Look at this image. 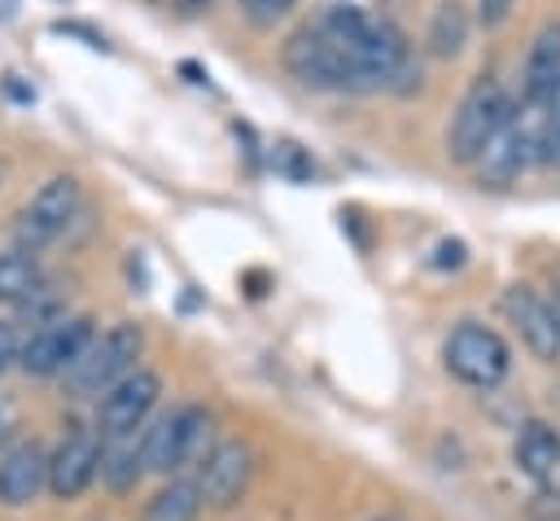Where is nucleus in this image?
<instances>
[{
	"label": "nucleus",
	"mask_w": 560,
	"mask_h": 521,
	"mask_svg": "<svg viewBox=\"0 0 560 521\" xmlns=\"http://www.w3.org/2000/svg\"><path fill=\"white\" fill-rule=\"evenodd\" d=\"M214 416L201 403H179L162 416H149L140 429V464L158 477H179L184 468H197L201 455L214 447Z\"/></svg>",
	"instance_id": "nucleus-1"
},
{
	"label": "nucleus",
	"mask_w": 560,
	"mask_h": 521,
	"mask_svg": "<svg viewBox=\"0 0 560 521\" xmlns=\"http://www.w3.org/2000/svg\"><path fill=\"white\" fill-rule=\"evenodd\" d=\"M512 109H516V101H512V92H508L499 79H477V83L459 96V105H455V114H451V127H446V158H451L455 166H472V162L490 149V140L508 127Z\"/></svg>",
	"instance_id": "nucleus-2"
},
{
	"label": "nucleus",
	"mask_w": 560,
	"mask_h": 521,
	"mask_svg": "<svg viewBox=\"0 0 560 521\" xmlns=\"http://www.w3.org/2000/svg\"><path fill=\"white\" fill-rule=\"evenodd\" d=\"M140 350H144L140 324H114L105 333H92V341L83 346V355L70 363V372L61 381L74 398H101L127 372L140 368Z\"/></svg>",
	"instance_id": "nucleus-3"
},
{
	"label": "nucleus",
	"mask_w": 560,
	"mask_h": 521,
	"mask_svg": "<svg viewBox=\"0 0 560 521\" xmlns=\"http://www.w3.org/2000/svg\"><path fill=\"white\" fill-rule=\"evenodd\" d=\"M442 368L468 390H494L512 372V346L499 328L459 320L442 341Z\"/></svg>",
	"instance_id": "nucleus-4"
},
{
	"label": "nucleus",
	"mask_w": 560,
	"mask_h": 521,
	"mask_svg": "<svg viewBox=\"0 0 560 521\" xmlns=\"http://www.w3.org/2000/svg\"><path fill=\"white\" fill-rule=\"evenodd\" d=\"M284 70L302 88H311V92H354V96L368 92L363 79H359V70L315 26H302V31H293L284 39Z\"/></svg>",
	"instance_id": "nucleus-5"
},
{
	"label": "nucleus",
	"mask_w": 560,
	"mask_h": 521,
	"mask_svg": "<svg viewBox=\"0 0 560 521\" xmlns=\"http://www.w3.org/2000/svg\"><path fill=\"white\" fill-rule=\"evenodd\" d=\"M92 315H52L39 328H31L18 346V368L26 377H66L70 363L92 341Z\"/></svg>",
	"instance_id": "nucleus-6"
},
{
	"label": "nucleus",
	"mask_w": 560,
	"mask_h": 521,
	"mask_svg": "<svg viewBox=\"0 0 560 521\" xmlns=\"http://www.w3.org/2000/svg\"><path fill=\"white\" fill-rule=\"evenodd\" d=\"M79 206H83V193H79V180L74 175H52L18 215L13 223V241L18 250L35 254L44 245H52L74 219H79Z\"/></svg>",
	"instance_id": "nucleus-7"
},
{
	"label": "nucleus",
	"mask_w": 560,
	"mask_h": 521,
	"mask_svg": "<svg viewBox=\"0 0 560 521\" xmlns=\"http://www.w3.org/2000/svg\"><path fill=\"white\" fill-rule=\"evenodd\" d=\"M192 482H197L201 508H210V512L236 508V503L245 499L249 482H254V451H249V442H241V438H219V442L201 455Z\"/></svg>",
	"instance_id": "nucleus-8"
},
{
	"label": "nucleus",
	"mask_w": 560,
	"mask_h": 521,
	"mask_svg": "<svg viewBox=\"0 0 560 521\" xmlns=\"http://www.w3.org/2000/svg\"><path fill=\"white\" fill-rule=\"evenodd\" d=\"M158 398H162V377L153 368L127 372L114 390L96 398V438H136L149 425Z\"/></svg>",
	"instance_id": "nucleus-9"
},
{
	"label": "nucleus",
	"mask_w": 560,
	"mask_h": 521,
	"mask_svg": "<svg viewBox=\"0 0 560 521\" xmlns=\"http://www.w3.org/2000/svg\"><path fill=\"white\" fill-rule=\"evenodd\" d=\"M101 473V438L96 429H70L52 451H48V495L70 503L96 486Z\"/></svg>",
	"instance_id": "nucleus-10"
},
{
	"label": "nucleus",
	"mask_w": 560,
	"mask_h": 521,
	"mask_svg": "<svg viewBox=\"0 0 560 521\" xmlns=\"http://www.w3.org/2000/svg\"><path fill=\"white\" fill-rule=\"evenodd\" d=\"M503 315L521 333L534 359L556 363L560 359V311L529 285H508L503 289Z\"/></svg>",
	"instance_id": "nucleus-11"
},
{
	"label": "nucleus",
	"mask_w": 560,
	"mask_h": 521,
	"mask_svg": "<svg viewBox=\"0 0 560 521\" xmlns=\"http://www.w3.org/2000/svg\"><path fill=\"white\" fill-rule=\"evenodd\" d=\"M48 490V447L35 438L9 442L0 451V508L22 512Z\"/></svg>",
	"instance_id": "nucleus-12"
},
{
	"label": "nucleus",
	"mask_w": 560,
	"mask_h": 521,
	"mask_svg": "<svg viewBox=\"0 0 560 521\" xmlns=\"http://www.w3.org/2000/svg\"><path fill=\"white\" fill-rule=\"evenodd\" d=\"M512 464L529 482H551L560 468V429L547 420H525L512 438Z\"/></svg>",
	"instance_id": "nucleus-13"
},
{
	"label": "nucleus",
	"mask_w": 560,
	"mask_h": 521,
	"mask_svg": "<svg viewBox=\"0 0 560 521\" xmlns=\"http://www.w3.org/2000/svg\"><path fill=\"white\" fill-rule=\"evenodd\" d=\"M560 88V22H547L525 57V101H547Z\"/></svg>",
	"instance_id": "nucleus-14"
},
{
	"label": "nucleus",
	"mask_w": 560,
	"mask_h": 521,
	"mask_svg": "<svg viewBox=\"0 0 560 521\" xmlns=\"http://www.w3.org/2000/svg\"><path fill=\"white\" fill-rule=\"evenodd\" d=\"M140 438V433H136ZM136 438H101V473L96 482L109 495H131L144 482V464H140V442Z\"/></svg>",
	"instance_id": "nucleus-15"
},
{
	"label": "nucleus",
	"mask_w": 560,
	"mask_h": 521,
	"mask_svg": "<svg viewBox=\"0 0 560 521\" xmlns=\"http://www.w3.org/2000/svg\"><path fill=\"white\" fill-rule=\"evenodd\" d=\"M39 298H44V271H39L35 254H26V250L0 254V302L31 311Z\"/></svg>",
	"instance_id": "nucleus-16"
},
{
	"label": "nucleus",
	"mask_w": 560,
	"mask_h": 521,
	"mask_svg": "<svg viewBox=\"0 0 560 521\" xmlns=\"http://www.w3.org/2000/svg\"><path fill=\"white\" fill-rule=\"evenodd\" d=\"M140 521H201L197 482H192V477H166V482L149 495Z\"/></svg>",
	"instance_id": "nucleus-17"
},
{
	"label": "nucleus",
	"mask_w": 560,
	"mask_h": 521,
	"mask_svg": "<svg viewBox=\"0 0 560 521\" xmlns=\"http://www.w3.org/2000/svg\"><path fill=\"white\" fill-rule=\"evenodd\" d=\"M468 31H472V18L459 0H442L433 9V22H429V48L438 57H455L464 44H468Z\"/></svg>",
	"instance_id": "nucleus-18"
},
{
	"label": "nucleus",
	"mask_w": 560,
	"mask_h": 521,
	"mask_svg": "<svg viewBox=\"0 0 560 521\" xmlns=\"http://www.w3.org/2000/svg\"><path fill=\"white\" fill-rule=\"evenodd\" d=\"M538 162L560 166V88L542 101V123H538Z\"/></svg>",
	"instance_id": "nucleus-19"
},
{
	"label": "nucleus",
	"mask_w": 560,
	"mask_h": 521,
	"mask_svg": "<svg viewBox=\"0 0 560 521\" xmlns=\"http://www.w3.org/2000/svg\"><path fill=\"white\" fill-rule=\"evenodd\" d=\"M241 9H245V18H249V22L267 26V22L284 18V13L293 9V0H241Z\"/></svg>",
	"instance_id": "nucleus-20"
},
{
	"label": "nucleus",
	"mask_w": 560,
	"mask_h": 521,
	"mask_svg": "<svg viewBox=\"0 0 560 521\" xmlns=\"http://www.w3.org/2000/svg\"><path fill=\"white\" fill-rule=\"evenodd\" d=\"M512 4H516V0H477V26L499 31V26L512 18Z\"/></svg>",
	"instance_id": "nucleus-21"
},
{
	"label": "nucleus",
	"mask_w": 560,
	"mask_h": 521,
	"mask_svg": "<svg viewBox=\"0 0 560 521\" xmlns=\"http://www.w3.org/2000/svg\"><path fill=\"white\" fill-rule=\"evenodd\" d=\"M18 420H22V416H18V403H13V398L0 390V451H4V447L18 438Z\"/></svg>",
	"instance_id": "nucleus-22"
},
{
	"label": "nucleus",
	"mask_w": 560,
	"mask_h": 521,
	"mask_svg": "<svg viewBox=\"0 0 560 521\" xmlns=\"http://www.w3.org/2000/svg\"><path fill=\"white\" fill-rule=\"evenodd\" d=\"M18 346H22V337H18L13 320H0V372H9L18 363Z\"/></svg>",
	"instance_id": "nucleus-23"
},
{
	"label": "nucleus",
	"mask_w": 560,
	"mask_h": 521,
	"mask_svg": "<svg viewBox=\"0 0 560 521\" xmlns=\"http://www.w3.org/2000/svg\"><path fill=\"white\" fill-rule=\"evenodd\" d=\"M219 0H175V9L184 13V18H197V13H206V9H214Z\"/></svg>",
	"instance_id": "nucleus-24"
},
{
	"label": "nucleus",
	"mask_w": 560,
	"mask_h": 521,
	"mask_svg": "<svg viewBox=\"0 0 560 521\" xmlns=\"http://www.w3.org/2000/svg\"><path fill=\"white\" fill-rule=\"evenodd\" d=\"M556 285H560V280H556ZM556 293H560V289H556Z\"/></svg>",
	"instance_id": "nucleus-25"
},
{
	"label": "nucleus",
	"mask_w": 560,
	"mask_h": 521,
	"mask_svg": "<svg viewBox=\"0 0 560 521\" xmlns=\"http://www.w3.org/2000/svg\"><path fill=\"white\" fill-rule=\"evenodd\" d=\"M96 521H101V517H96Z\"/></svg>",
	"instance_id": "nucleus-26"
}]
</instances>
